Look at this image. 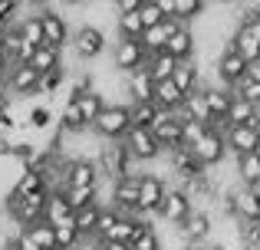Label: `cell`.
Here are the masks:
<instances>
[{
  "instance_id": "1",
  "label": "cell",
  "mask_w": 260,
  "mask_h": 250,
  "mask_svg": "<svg viewBox=\"0 0 260 250\" xmlns=\"http://www.w3.org/2000/svg\"><path fill=\"white\" fill-rule=\"evenodd\" d=\"M132 165H135V161L128 158V152H125V145H122V141H109V145H102L99 158H95L99 178L112 181V185H115V181H122V178H128V174H135Z\"/></svg>"
},
{
  "instance_id": "2",
  "label": "cell",
  "mask_w": 260,
  "mask_h": 250,
  "mask_svg": "<svg viewBox=\"0 0 260 250\" xmlns=\"http://www.w3.org/2000/svg\"><path fill=\"white\" fill-rule=\"evenodd\" d=\"M165 194H168V181L161 178V174L139 171V204H135V211H139L142 218H155L161 201H165Z\"/></svg>"
},
{
  "instance_id": "3",
  "label": "cell",
  "mask_w": 260,
  "mask_h": 250,
  "mask_svg": "<svg viewBox=\"0 0 260 250\" xmlns=\"http://www.w3.org/2000/svg\"><path fill=\"white\" fill-rule=\"evenodd\" d=\"M128 105H106L102 109V116L95 119V125H92V135L95 138H106V141H125V135H128Z\"/></svg>"
},
{
  "instance_id": "4",
  "label": "cell",
  "mask_w": 260,
  "mask_h": 250,
  "mask_svg": "<svg viewBox=\"0 0 260 250\" xmlns=\"http://www.w3.org/2000/svg\"><path fill=\"white\" fill-rule=\"evenodd\" d=\"M178 234H181V240L188 247H208V240L214 237V214L194 207V211L184 218V224L178 227Z\"/></svg>"
},
{
  "instance_id": "5",
  "label": "cell",
  "mask_w": 260,
  "mask_h": 250,
  "mask_svg": "<svg viewBox=\"0 0 260 250\" xmlns=\"http://www.w3.org/2000/svg\"><path fill=\"white\" fill-rule=\"evenodd\" d=\"M37 20H40V30H43V46L63 50V46L70 43V23H66V17L59 10H53V7H40Z\"/></svg>"
},
{
  "instance_id": "6",
  "label": "cell",
  "mask_w": 260,
  "mask_h": 250,
  "mask_svg": "<svg viewBox=\"0 0 260 250\" xmlns=\"http://www.w3.org/2000/svg\"><path fill=\"white\" fill-rule=\"evenodd\" d=\"M161 158H168V174L178 181L175 188H181V185H188V181H194V178H204V168H201V161L191 155V148H175V152H168V155H161ZM165 174V178H168Z\"/></svg>"
},
{
  "instance_id": "7",
  "label": "cell",
  "mask_w": 260,
  "mask_h": 250,
  "mask_svg": "<svg viewBox=\"0 0 260 250\" xmlns=\"http://www.w3.org/2000/svg\"><path fill=\"white\" fill-rule=\"evenodd\" d=\"M231 201V218H237L241 224H260V198L250 188H228Z\"/></svg>"
},
{
  "instance_id": "8",
  "label": "cell",
  "mask_w": 260,
  "mask_h": 250,
  "mask_svg": "<svg viewBox=\"0 0 260 250\" xmlns=\"http://www.w3.org/2000/svg\"><path fill=\"white\" fill-rule=\"evenodd\" d=\"M0 86H4V92L10 99H26V96H37V73L30 69V66H7L4 79H0Z\"/></svg>"
},
{
  "instance_id": "9",
  "label": "cell",
  "mask_w": 260,
  "mask_h": 250,
  "mask_svg": "<svg viewBox=\"0 0 260 250\" xmlns=\"http://www.w3.org/2000/svg\"><path fill=\"white\" fill-rule=\"evenodd\" d=\"M191 155H194L198 161H201V168L208 171V168H217L224 158H228V145H224V135H217V132H204L201 138L191 145Z\"/></svg>"
},
{
  "instance_id": "10",
  "label": "cell",
  "mask_w": 260,
  "mask_h": 250,
  "mask_svg": "<svg viewBox=\"0 0 260 250\" xmlns=\"http://www.w3.org/2000/svg\"><path fill=\"white\" fill-rule=\"evenodd\" d=\"M106 33L99 30V26H79L76 37H73V56L76 59H86V63H92V59L102 56V50H106Z\"/></svg>"
},
{
  "instance_id": "11",
  "label": "cell",
  "mask_w": 260,
  "mask_h": 250,
  "mask_svg": "<svg viewBox=\"0 0 260 250\" xmlns=\"http://www.w3.org/2000/svg\"><path fill=\"white\" fill-rule=\"evenodd\" d=\"M139 66H145V50H142L139 40H119L115 37L112 43V69L122 73V76H128L132 69H139Z\"/></svg>"
},
{
  "instance_id": "12",
  "label": "cell",
  "mask_w": 260,
  "mask_h": 250,
  "mask_svg": "<svg viewBox=\"0 0 260 250\" xmlns=\"http://www.w3.org/2000/svg\"><path fill=\"white\" fill-rule=\"evenodd\" d=\"M122 145H125V152H128L132 161H158L161 158V148H158V141H155V135L148 132V128H128Z\"/></svg>"
},
{
  "instance_id": "13",
  "label": "cell",
  "mask_w": 260,
  "mask_h": 250,
  "mask_svg": "<svg viewBox=\"0 0 260 250\" xmlns=\"http://www.w3.org/2000/svg\"><path fill=\"white\" fill-rule=\"evenodd\" d=\"M214 76H217V86L234 89V86L247 76V63H244L234 50H221V56H217V63H214Z\"/></svg>"
},
{
  "instance_id": "14",
  "label": "cell",
  "mask_w": 260,
  "mask_h": 250,
  "mask_svg": "<svg viewBox=\"0 0 260 250\" xmlns=\"http://www.w3.org/2000/svg\"><path fill=\"white\" fill-rule=\"evenodd\" d=\"M191 211H194V204L188 201V194L178 191V188H168V194H165V201H161V207H158L155 218H161L165 224H172V227H181L184 218H188Z\"/></svg>"
},
{
  "instance_id": "15",
  "label": "cell",
  "mask_w": 260,
  "mask_h": 250,
  "mask_svg": "<svg viewBox=\"0 0 260 250\" xmlns=\"http://www.w3.org/2000/svg\"><path fill=\"white\" fill-rule=\"evenodd\" d=\"M161 53H168L172 59H194V53H198V37H194V30H191L188 23H181L178 30L168 37V43H165V50Z\"/></svg>"
},
{
  "instance_id": "16",
  "label": "cell",
  "mask_w": 260,
  "mask_h": 250,
  "mask_svg": "<svg viewBox=\"0 0 260 250\" xmlns=\"http://www.w3.org/2000/svg\"><path fill=\"white\" fill-rule=\"evenodd\" d=\"M257 141H260V132H257V128H250V125L228 128V132H224V145H228V155H234V158L257 152Z\"/></svg>"
},
{
  "instance_id": "17",
  "label": "cell",
  "mask_w": 260,
  "mask_h": 250,
  "mask_svg": "<svg viewBox=\"0 0 260 250\" xmlns=\"http://www.w3.org/2000/svg\"><path fill=\"white\" fill-rule=\"evenodd\" d=\"M125 92H128V102H155V83L145 66H139L125 76Z\"/></svg>"
},
{
  "instance_id": "18",
  "label": "cell",
  "mask_w": 260,
  "mask_h": 250,
  "mask_svg": "<svg viewBox=\"0 0 260 250\" xmlns=\"http://www.w3.org/2000/svg\"><path fill=\"white\" fill-rule=\"evenodd\" d=\"M99 185L102 178H99L95 161H70L66 165V188H99Z\"/></svg>"
},
{
  "instance_id": "19",
  "label": "cell",
  "mask_w": 260,
  "mask_h": 250,
  "mask_svg": "<svg viewBox=\"0 0 260 250\" xmlns=\"http://www.w3.org/2000/svg\"><path fill=\"white\" fill-rule=\"evenodd\" d=\"M43 221L50 227H59V224H73V207L66 201L63 191H50L46 198V207H43Z\"/></svg>"
},
{
  "instance_id": "20",
  "label": "cell",
  "mask_w": 260,
  "mask_h": 250,
  "mask_svg": "<svg viewBox=\"0 0 260 250\" xmlns=\"http://www.w3.org/2000/svg\"><path fill=\"white\" fill-rule=\"evenodd\" d=\"M201 96H204V102H208V116L228 122V109H231V102H234V92L224 89V86H208V89H201Z\"/></svg>"
},
{
  "instance_id": "21",
  "label": "cell",
  "mask_w": 260,
  "mask_h": 250,
  "mask_svg": "<svg viewBox=\"0 0 260 250\" xmlns=\"http://www.w3.org/2000/svg\"><path fill=\"white\" fill-rule=\"evenodd\" d=\"M172 83L184 92V96L194 92L198 86H201V63H198V59H181V63L175 66V73H172Z\"/></svg>"
},
{
  "instance_id": "22",
  "label": "cell",
  "mask_w": 260,
  "mask_h": 250,
  "mask_svg": "<svg viewBox=\"0 0 260 250\" xmlns=\"http://www.w3.org/2000/svg\"><path fill=\"white\" fill-rule=\"evenodd\" d=\"M152 221H128V218H119V224L112 227V231L106 234V240L102 244H119V247H132V240L139 237L142 227H148Z\"/></svg>"
},
{
  "instance_id": "23",
  "label": "cell",
  "mask_w": 260,
  "mask_h": 250,
  "mask_svg": "<svg viewBox=\"0 0 260 250\" xmlns=\"http://www.w3.org/2000/svg\"><path fill=\"white\" fill-rule=\"evenodd\" d=\"M148 132L155 135V141H158L161 155H168V152H175V148H181V122H175L172 116H168L165 122H158L155 128H148Z\"/></svg>"
},
{
  "instance_id": "24",
  "label": "cell",
  "mask_w": 260,
  "mask_h": 250,
  "mask_svg": "<svg viewBox=\"0 0 260 250\" xmlns=\"http://www.w3.org/2000/svg\"><path fill=\"white\" fill-rule=\"evenodd\" d=\"M99 214H102V204L83 207V211H76V214H73V227H76L79 240L95 237V231H99Z\"/></svg>"
},
{
  "instance_id": "25",
  "label": "cell",
  "mask_w": 260,
  "mask_h": 250,
  "mask_svg": "<svg viewBox=\"0 0 260 250\" xmlns=\"http://www.w3.org/2000/svg\"><path fill=\"white\" fill-rule=\"evenodd\" d=\"M158 112L161 109L155 102H132V105H128V125H132V128H155Z\"/></svg>"
},
{
  "instance_id": "26",
  "label": "cell",
  "mask_w": 260,
  "mask_h": 250,
  "mask_svg": "<svg viewBox=\"0 0 260 250\" xmlns=\"http://www.w3.org/2000/svg\"><path fill=\"white\" fill-rule=\"evenodd\" d=\"M10 191L23 194V198H33V194H50V191H46L43 174H40V171H30V168H23V171H20V178L13 181Z\"/></svg>"
},
{
  "instance_id": "27",
  "label": "cell",
  "mask_w": 260,
  "mask_h": 250,
  "mask_svg": "<svg viewBox=\"0 0 260 250\" xmlns=\"http://www.w3.org/2000/svg\"><path fill=\"white\" fill-rule=\"evenodd\" d=\"M30 66L33 73H50V69H59V66H63V56H59V50H53V46H37V50H33V56H30Z\"/></svg>"
},
{
  "instance_id": "28",
  "label": "cell",
  "mask_w": 260,
  "mask_h": 250,
  "mask_svg": "<svg viewBox=\"0 0 260 250\" xmlns=\"http://www.w3.org/2000/svg\"><path fill=\"white\" fill-rule=\"evenodd\" d=\"M181 102H184V92L178 89L172 79H165V83H155V105H158V109L175 112Z\"/></svg>"
},
{
  "instance_id": "29",
  "label": "cell",
  "mask_w": 260,
  "mask_h": 250,
  "mask_svg": "<svg viewBox=\"0 0 260 250\" xmlns=\"http://www.w3.org/2000/svg\"><path fill=\"white\" fill-rule=\"evenodd\" d=\"M178 59H172L168 53H155V56H145V69L148 76H152V83H165V79H172Z\"/></svg>"
},
{
  "instance_id": "30",
  "label": "cell",
  "mask_w": 260,
  "mask_h": 250,
  "mask_svg": "<svg viewBox=\"0 0 260 250\" xmlns=\"http://www.w3.org/2000/svg\"><path fill=\"white\" fill-rule=\"evenodd\" d=\"M23 237L30 240L37 250H56V244H53V227L46 224V221H37V224H30L23 231Z\"/></svg>"
},
{
  "instance_id": "31",
  "label": "cell",
  "mask_w": 260,
  "mask_h": 250,
  "mask_svg": "<svg viewBox=\"0 0 260 250\" xmlns=\"http://www.w3.org/2000/svg\"><path fill=\"white\" fill-rule=\"evenodd\" d=\"M76 105H79V112H83V122L89 125V128H92L95 125V119H99L102 116V109H106V102H102V96H99V92H86V96H79L76 99Z\"/></svg>"
},
{
  "instance_id": "32",
  "label": "cell",
  "mask_w": 260,
  "mask_h": 250,
  "mask_svg": "<svg viewBox=\"0 0 260 250\" xmlns=\"http://www.w3.org/2000/svg\"><path fill=\"white\" fill-rule=\"evenodd\" d=\"M63 194H66V201H70L73 214H76V211H83V207L99 204V188H66Z\"/></svg>"
},
{
  "instance_id": "33",
  "label": "cell",
  "mask_w": 260,
  "mask_h": 250,
  "mask_svg": "<svg viewBox=\"0 0 260 250\" xmlns=\"http://www.w3.org/2000/svg\"><path fill=\"white\" fill-rule=\"evenodd\" d=\"M234 165H237V174H241L244 188L260 185V158H257L254 152H250V155H241V158H234Z\"/></svg>"
},
{
  "instance_id": "34",
  "label": "cell",
  "mask_w": 260,
  "mask_h": 250,
  "mask_svg": "<svg viewBox=\"0 0 260 250\" xmlns=\"http://www.w3.org/2000/svg\"><path fill=\"white\" fill-rule=\"evenodd\" d=\"M115 30H119V40H142L145 26H142L139 13H119L115 17Z\"/></svg>"
},
{
  "instance_id": "35",
  "label": "cell",
  "mask_w": 260,
  "mask_h": 250,
  "mask_svg": "<svg viewBox=\"0 0 260 250\" xmlns=\"http://www.w3.org/2000/svg\"><path fill=\"white\" fill-rule=\"evenodd\" d=\"M204 10H208V4H201V0H175V20H178V23L191 26Z\"/></svg>"
},
{
  "instance_id": "36",
  "label": "cell",
  "mask_w": 260,
  "mask_h": 250,
  "mask_svg": "<svg viewBox=\"0 0 260 250\" xmlns=\"http://www.w3.org/2000/svg\"><path fill=\"white\" fill-rule=\"evenodd\" d=\"M66 79V69L59 66V69H50V73H40L37 76V96H56V89L63 86Z\"/></svg>"
},
{
  "instance_id": "37",
  "label": "cell",
  "mask_w": 260,
  "mask_h": 250,
  "mask_svg": "<svg viewBox=\"0 0 260 250\" xmlns=\"http://www.w3.org/2000/svg\"><path fill=\"white\" fill-rule=\"evenodd\" d=\"M135 13H139V20H142L145 30L165 23V17H161V10H158V0H139V10H135Z\"/></svg>"
},
{
  "instance_id": "38",
  "label": "cell",
  "mask_w": 260,
  "mask_h": 250,
  "mask_svg": "<svg viewBox=\"0 0 260 250\" xmlns=\"http://www.w3.org/2000/svg\"><path fill=\"white\" fill-rule=\"evenodd\" d=\"M53 244H56V250H76L79 247V234L73 224H59L53 227Z\"/></svg>"
},
{
  "instance_id": "39",
  "label": "cell",
  "mask_w": 260,
  "mask_h": 250,
  "mask_svg": "<svg viewBox=\"0 0 260 250\" xmlns=\"http://www.w3.org/2000/svg\"><path fill=\"white\" fill-rule=\"evenodd\" d=\"M30 128H37V132H46V128H53V112L46 109V105H33L30 112H26V122Z\"/></svg>"
},
{
  "instance_id": "40",
  "label": "cell",
  "mask_w": 260,
  "mask_h": 250,
  "mask_svg": "<svg viewBox=\"0 0 260 250\" xmlns=\"http://www.w3.org/2000/svg\"><path fill=\"white\" fill-rule=\"evenodd\" d=\"M20 37H23V43H30V46H43L40 20L37 17H23V20H20Z\"/></svg>"
},
{
  "instance_id": "41",
  "label": "cell",
  "mask_w": 260,
  "mask_h": 250,
  "mask_svg": "<svg viewBox=\"0 0 260 250\" xmlns=\"http://www.w3.org/2000/svg\"><path fill=\"white\" fill-rule=\"evenodd\" d=\"M231 92H234L237 99H244V102H250V105H254V109L260 112V83H250V79H241V83H237V86H234Z\"/></svg>"
},
{
  "instance_id": "42",
  "label": "cell",
  "mask_w": 260,
  "mask_h": 250,
  "mask_svg": "<svg viewBox=\"0 0 260 250\" xmlns=\"http://www.w3.org/2000/svg\"><path fill=\"white\" fill-rule=\"evenodd\" d=\"M132 250H161V237H158V231H155V224L142 227L139 237L132 240Z\"/></svg>"
},
{
  "instance_id": "43",
  "label": "cell",
  "mask_w": 260,
  "mask_h": 250,
  "mask_svg": "<svg viewBox=\"0 0 260 250\" xmlns=\"http://www.w3.org/2000/svg\"><path fill=\"white\" fill-rule=\"evenodd\" d=\"M204 132H208V125H201V122H184L181 125V148H191Z\"/></svg>"
},
{
  "instance_id": "44",
  "label": "cell",
  "mask_w": 260,
  "mask_h": 250,
  "mask_svg": "<svg viewBox=\"0 0 260 250\" xmlns=\"http://www.w3.org/2000/svg\"><path fill=\"white\" fill-rule=\"evenodd\" d=\"M115 224H119V214H115L112 207H102V214H99V231H95V237H99V240H106V234L112 231Z\"/></svg>"
},
{
  "instance_id": "45",
  "label": "cell",
  "mask_w": 260,
  "mask_h": 250,
  "mask_svg": "<svg viewBox=\"0 0 260 250\" xmlns=\"http://www.w3.org/2000/svg\"><path fill=\"white\" fill-rule=\"evenodd\" d=\"M241 244L244 250L260 247V224H241Z\"/></svg>"
},
{
  "instance_id": "46",
  "label": "cell",
  "mask_w": 260,
  "mask_h": 250,
  "mask_svg": "<svg viewBox=\"0 0 260 250\" xmlns=\"http://www.w3.org/2000/svg\"><path fill=\"white\" fill-rule=\"evenodd\" d=\"M7 26H10V23H7V20L0 17V37H4V33H7Z\"/></svg>"
},
{
  "instance_id": "47",
  "label": "cell",
  "mask_w": 260,
  "mask_h": 250,
  "mask_svg": "<svg viewBox=\"0 0 260 250\" xmlns=\"http://www.w3.org/2000/svg\"><path fill=\"white\" fill-rule=\"evenodd\" d=\"M204 250H228V247H224V244H208Z\"/></svg>"
},
{
  "instance_id": "48",
  "label": "cell",
  "mask_w": 260,
  "mask_h": 250,
  "mask_svg": "<svg viewBox=\"0 0 260 250\" xmlns=\"http://www.w3.org/2000/svg\"><path fill=\"white\" fill-rule=\"evenodd\" d=\"M4 250H20L17 244H13V240H10V244H4Z\"/></svg>"
},
{
  "instance_id": "49",
  "label": "cell",
  "mask_w": 260,
  "mask_h": 250,
  "mask_svg": "<svg viewBox=\"0 0 260 250\" xmlns=\"http://www.w3.org/2000/svg\"><path fill=\"white\" fill-rule=\"evenodd\" d=\"M254 155H257V158H260V141H257V152H254Z\"/></svg>"
},
{
  "instance_id": "50",
  "label": "cell",
  "mask_w": 260,
  "mask_h": 250,
  "mask_svg": "<svg viewBox=\"0 0 260 250\" xmlns=\"http://www.w3.org/2000/svg\"><path fill=\"white\" fill-rule=\"evenodd\" d=\"M188 250H204V247H188Z\"/></svg>"
}]
</instances>
